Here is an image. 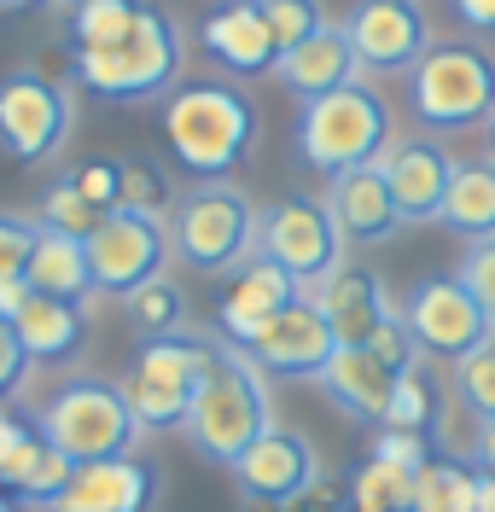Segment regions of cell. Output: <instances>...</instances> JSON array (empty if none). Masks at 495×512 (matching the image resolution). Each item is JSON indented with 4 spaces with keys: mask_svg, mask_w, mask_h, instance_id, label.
<instances>
[{
    "mask_svg": "<svg viewBox=\"0 0 495 512\" xmlns=\"http://www.w3.org/2000/svg\"><path fill=\"white\" fill-rule=\"evenodd\" d=\"M164 140L198 181H228L257 146V105L228 82H181L164 99Z\"/></svg>",
    "mask_w": 495,
    "mask_h": 512,
    "instance_id": "6da1fadb",
    "label": "cell"
},
{
    "mask_svg": "<svg viewBox=\"0 0 495 512\" xmlns=\"http://www.w3.org/2000/svg\"><path fill=\"white\" fill-rule=\"evenodd\" d=\"M181 431L216 466H233L263 431H274L268 384H263V367L251 361V350H239L228 338L216 344V361H210V373L198 384V402H193V414H187Z\"/></svg>",
    "mask_w": 495,
    "mask_h": 512,
    "instance_id": "7a4b0ae2",
    "label": "cell"
},
{
    "mask_svg": "<svg viewBox=\"0 0 495 512\" xmlns=\"http://www.w3.org/2000/svg\"><path fill=\"white\" fill-rule=\"evenodd\" d=\"M391 146V105L350 82L338 94L303 99L297 111V158L321 175H344V169H362V163H379Z\"/></svg>",
    "mask_w": 495,
    "mask_h": 512,
    "instance_id": "3957f363",
    "label": "cell"
},
{
    "mask_svg": "<svg viewBox=\"0 0 495 512\" xmlns=\"http://www.w3.org/2000/svg\"><path fill=\"white\" fill-rule=\"evenodd\" d=\"M257 233H263V216L233 181H198L193 192H181L175 227H169L175 256L193 274H239L257 256Z\"/></svg>",
    "mask_w": 495,
    "mask_h": 512,
    "instance_id": "277c9868",
    "label": "cell"
},
{
    "mask_svg": "<svg viewBox=\"0 0 495 512\" xmlns=\"http://www.w3.org/2000/svg\"><path fill=\"white\" fill-rule=\"evenodd\" d=\"M408 105L437 134L484 128L495 117V59L472 41H431L408 70Z\"/></svg>",
    "mask_w": 495,
    "mask_h": 512,
    "instance_id": "5b68a950",
    "label": "cell"
},
{
    "mask_svg": "<svg viewBox=\"0 0 495 512\" xmlns=\"http://www.w3.org/2000/svg\"><path fill=\"white\" fill-rule=\"evenodd\" d=\"M35 431L59 454H70L76 466L134 454V443H140V419H134L123 384H105V379H76L65 390H53L41 402V414H35Z\"/></svg>",
    "mask_w": 495,
    "mask_h": 512,
    "instance_id": "8992f818",
    "label": "cell"
},
{
    "mask_svg": "<svg viewBox=\"0 0 495 512\" xmlns=\"http://www.w3.org/2000/svg\"><path fill=\"white\" fill-rule=\"evenodd\" d=\"M181 64H187V35L181 24L146 6L140 30L123 47H105V53H76V82L99 99H158L181 82Z\"/></svg>",
    "mask_w": 495,
    "mask_h": 512,
    "instance_id": "52a82bcc",
    "label": "cell"
},
{
    "mask_svg": "<svg viewBox=\"0 0 495 512\" xmlns=\"http://www.w3.org/2000/svg\"><path fill=\"white\" fill-rule=\"evenodd\" d=\"M210 361H216L210 338H187V332L146 338L140 355L129 361V373H123V396H129L140 431H181L198 402V384L210 373Z\"/></svg>",
    "mask_w": 495,
    "mask_h": 512,
    "instance_id": "ba28073f",
    "label": "cell"
},
{
    "mask_svg": "<svg viewBox=\"0 0 495 512\" xmlns=\"http://www.w3.org/2000/svg\"><path fill=\"white\" fill-rule=\"evenodd\" d=\"M344 233L332 222L327 198H280L274 210H263V233L257 251L268 262H280L303 291H315L332 268H344Z\"/></svg>",
    "mask_w": 495,
    "mask_h": 512,
    "instance_id": "9c48e42d",
    "label": "cell"
},
{
    "mask_svg": "<svg viewBox=\"0 0 495 512\" xmlns=\"http://www.w3.org/2000/svg\"><path fill=\"white\" fill-rule=\"evenodd\" d=\"M88 262H94V291H111V297H129V291L164 280V262H169L164 216L111 210L88 239Z\"/></svg>",
    "mask_w": 495,
    "mask_h": 512,
    "instance_id": "30bf717a",
    "label": "cell"
},
{
    "mask_svg": "<svg viewBox=\"0 0 495 512\" xmlns=\"http://www.w3.org/2000/svg\"><path fill=\"white\" fill-rule=\"evenodd\" d=\"M402 320H408L420 355H443V361H466L472 350L495 344L490 315H484V303L466 291L461 274H437V280H426V286H414Z\"/></svg>",
    "mask_w": 495,
    "mask_h": 512,
    "instance_id": "8fae6325",
    "label": "cell"
},
{
    "mask_svg": "<svg viewBox=\"0 0 495 512\" xmlns=\"http://www.w3.org/2000/svg\"><path fill=\"white\" fill-rule=\"evenodd\" d=\"M70 134V94L35 70L0 76V152L18 163H41L65 146Z\"/></svg>",
    "mask_w": 495,
    "mask_h": 512,
    "instance_id": "7c38bea8",
    "label": "cell"
},
{
    "mask_svg": "<svg viewBox=\"0 0 495 512\" xmlns=\"http://www.w3.org/2000/svg\"><path fill=\"white\" fill-rule=\"evenodd\" d=\"M245 350H251V361H257L263 373H274V379H321L344 344H338L332 320L321 315V303H315V297H297L292 309H280Z\"/></svg>",
    "mask_w": 495,
    "mask_h": 512,
    "instance_id": "4fadbf2b",
    "label": "cell"
},
{
    "mask_svg": "<svg viewBox=\"0 0 495 512\" xmlns=\"http://www.w3.org/2000/svg\"><path fill=\"white\" fill-rule=\"evenodd\" d=\"M233 483L245 489V501H263V507H292L297 495H309L315 478H321V460L303 431H263L257 443L245 448L228 466Z\"/></svg>",
    "mask_w": 495,
    "mask_h": 512,
    "instance_id": "5bb4252c",
    "label": "cell"
},
{
    "mask_svg": "<svg viewBox=\"0 0 495 512\" xmlns=\"http://www.w3.org/2000/svg\"><path fill=\"white\" fill-rule=\"evenodd\" d=\"M344 35L362 70H414L431 47V24L414 0H356V12L344 18Z\"/></svg>",
    "mask_w": 495,
    "mask_h": 512,
    "instance_id": "9a60e30c",
    "label": "cell"
},
{
    "mask_svg": "<svg viewBox=\"0 0 495 512\" xmlns=\"http://www.w3.org/2000/svg\"><path fill=\"white\" fill-rule=\"evenodd\" d=\"M158 507V466L140 454H117V460H94L76 466L65 495L47 512H152Z\"/></svg>",
    "mask_w": 495,
    "mask_h": 512,
    "instance_id": "2e32d148",
    "label": "cell"
},
{
    "mask_svg": "<svg viewBox=\"0 0 495 512\" xmlns=\"http://www.w3.org/2000/svg\"><path fill=\"white\" fill-rule=\"evenodd\" d=\"M297 297H303V286H297L280 262H268V256L257 251L245 268H239V274H233V286L222 291V309H216V320H222V338L245 350V344H251L268 320L280 315V309H292Z\"/></svg>",
    "mask_w": 495,
    "mask_h": 512,
    "instance_id": "e0dca14e",
    "label": "cell"
},
{
    "mask_svg": "<svg viewBox=\"0 0 495 512\" xmlns=\"http://www.w3.org/2000/svg\"><path fill=\"white\" fill-rule=\"evenodd\" d=\"M455 163L437 140H402L391 146L379 169L396 192V210H402V227L408 222H437L443 216V198H449V181H455Z\"/></svg>",
    "mask_w": 495,
    "mask_h": 512,
    "instance_id": "ac0fdd59",
    "label": "cell"
},
{
    "mask_svg": "<svg viewBox=\"0 0 495 512\" xmlns=\"http://www.w3.org/2000/svg\"><path fill=\"white\" fill-rule=\"evenodd\" d=\"M327 210H332V222H338V233H344L350 245H379V239H391L396 227H402L396 192H391V181H385L379 163H362V169L332 175Z\"/></svg>",
    "mask_w": 495,
    "mask_h": 512,
    "instance_id": "d6986e66",
    "label": "cell"
},
{
    "mask_svg": "<svg viewBox=\"0 0 495 512\" xmlns=\"http://www.w3.org/2000/svg\"><path fill=\"white\" fill-rule=\"evenodd\" d=\"M204 47L210 59L233 70V76H263L280 64V41L268 30L263 6L257 0H222L210 18H204Z\"/></svg>",
    "mask_w": 495,
    "mask_h": 512,
    "instance_id": "ffe728a7",
    "label": "cell"
},
{
    "mask_svg": "<svg viewBox=\"0 0 495 512\" xmlns=\"http://www.w3.org/2000/svg\"><path fill=\"white\" fill-rule=\"evenodd\" d=\"M303 297H315V303H321V315L332 320L338 344H373V332L396 315L391 303H385L379 274H367V268H356V262L332 268L327 280H321L315 291H303Z\"/></svg>",
    "mask_w": 495,
    "mask_h": 512,
    "instance_id": "44dd1931",
    "label": "cell"
},
{
    "mask_svg": "<svg viewBox=\"0 0 495 512\" xmlns=\"http://www.w3.org/2000/svg\"><path fill=\"white\" fill-rule=\"evenodd\" d=\"M274 76H280L297 99H321V94H338V88L362 82V59H356V47H350L344 24H327L321 35H309L303 47L280 53Z\"/></svg>",
    "mask_w": 495,
    "mask_h": 512,
    "instance_id": "7402d4cb",
    "label": "cell"
},
{
    "mask_svg": "<svg viewBox=\"0 0 495 512\" xmlns=\"http://www.w3.org/2000/svg\"><path fill=\"white\" fill-rule=\"evenodd\" d=\"M396 379H402V373H391V367L367 350V344H344V350L332 355V367L315 384L327 390L344 414L367 419V425H385V408H391Z\"/></svg>",
    "mask_w": 495,
    "mask_h": 512,
    "instance_id": "603a6c76",
    "label": "cell"
},
{
    "mask_svg": "<svg viewBox=\"0 0 495 512\" xmlns=\"http://www.w3.org/2000/svg\"><path fill=\"white\" fill-rule=\"evenodd\" d=\"M12 326H18V338H24L30 361H70V355L82 350V332H88L82 303L41 297V291H30V303L12 315Z\"/></svg>",
    "mask_w": 495,
    "mask_h": 512,
    "instance_id": "cb8c5ba5",
    "label": "cell"
},
{
    "mask_svg": "<svg viewBox=\"0 0 495 512\" xmlns=\"http://www.w3.org/2000/svg\"><path fill=\"white\" fill-rule=\"evenodd\" d=\"M30 291H41V297H65V303H88V291H94L88 239H70V233L41 227L35 256H30Z\"/></svg>",
    "mask_w": 495,
    "mask_h": 512,
    "instance_id": "d4e9b609",
    "label": "cell"
},
{
    "mask_svg": "<svg viewBox=\"0 0 495 512\" xmlns=\"http://www.w3.org/2000/svg\"><path fill=\"white\" fill-rule=\"evenodd\" d=\"M437 222L449 233H461L466 245L478 239H495V163H455V181H449V198H443V216Z\"/></svg>",
    "mask_w": 495,
    "mask_h": 512,
    "instance_id": "484cf974",
    "label": "cell"
},
{
    "mask_svg": "<svg viewBox=\"0 0 495 512\" xmlns=\"http://www.w3.org/2000/svg\"><path fill=\"white\" fill-rule=\"evenodd\" d=\"M484 507V472L461 460H426L414 478V512H478Z\"/></svg>",
    "mask_w": 495,
    "mask_h": 512,
    "instance_id": "4316f807",
    "label": "cell"
},
{
    "mask_svg": "<svg viewBox=\"0 0 495 512\" xmlns=\"http://www.w3.org/2000/svg\"><path fill=\"white\" fill-rule=\"evenodd\" d=\"M146 18V0H76V53H105V47H123Z\"/></svg>",
    "mask_w": 495,
    "mask_h": 512,
    "instance_id": "83f0119b",
    "label": "cell"
},
{
    "mask_svg": "<svg viewBox=\"0 0 495 512\" xmlns=\"http://www.w3.org/2000/svg\"><path fill=\"white\" fill-rule=\"evenodd\" d=\"M414 478H420L414 466L367 454L362 472L350 478V501H356V512H414Z\"/></svg>",
    "mask_w": 495,
    "mask_h": 512,
    "instance_id": "f1b7e54d",
    "label": "cell"
},
{
    "mask_svg": "<svg viewBox=\"0 0 495 512\" xmlns=\"http://www.w3.org/2000/svg\"><path fill=\"white\" fill-rule=\"evenodd\" d=\"M105 216H111V210H99V204L82 198L76 175H59L53 187L41 192V216H35V222L53 227V233H70V239H94V227L105 222Z\"/></svg>",
    "mask_w": 495,
    "mask_h": 512,
    "instance_id": "f546056e",
    "label": "cell"
},
{
    "mask_svg": "<svg viewBox=\"0 0 495 512\" xmlns=\"http://www.w3.org/2000/svg\"><path fill=\"white\" fill-rule=\"evenodd\" d=\"M123 309H129V320H134L140 338H175L181 320H187V303H181V291L169 286V280H152V286L129 291Z\"/></svg>",
    "mask_w": 495,
    "mask_h": 512,
    "instance_id": "4dcf8cb0",
    "label": "cell"
},
{
    "mask_svg": "<svg viewBox=\"0 0 495 512\" xmlns=\"http://www.w3.org/2000/svg\"><path fill=\"white\" fill-rule=\"evenodd\" d=\"M431 419H437V390L420 367H408L391 390V408H385V425L391 431H426Z\"/></svg>",
    "mask_w": 495,
    "mask_h": 512,
    "instance_id": "1f68e13d",
    "label": "cell"
},
{
    "mask_svg": "<svg viewBox=\"0 0 495 512\" xmlns=\"http://www.w3.org/2000/svg\"><path fill=\"white\" fill-rule=\"evenodd\" d=\"M268 18V30H274V41H280V53H292V47H303L309 35L327 30V12H321V0H257Z\"/></svg>",
    "mask_w": 495,
    "mask_h": 512,
    "instance_id": "d6a6232c",
    "label": "cell"
},
{
    "mask_svg": "<svg viewBox=\"0 0 495 512\" xmlns=\"http://www.w3.org/2000/svg\"><path fill=\"white\" fill-rule=\"evenodd\" d=\"M455 396H461L466 414L495 419V344L472 350L466 361H455Z\"/></svg>",
    "mask_w": 495,
    "mask_h": 512,
    "instance_id": "836d02e7",
    "label": "cell"
},
{
    "mask_svg": "<svg viewBox=\"0 0 495 512\" xmlns=\"http://www.w3.org/2000/svg\"><path fill=\"white\" fill-rule=\"evenodd\" d=\"M35 239H41V222H24V216H0V286H6V280H30Z\"/></svg>",
    "mask_w": 495,
    "mask_h": 512,
    "instance_id": "e575fe53",
    "label": "cell"
},
{
    "mask_svg": "<svg viewBox=\"0 0 495 512\" xmlns=\"http://www.w3.org/2000/svg\"><path fill=\"white\" fill-rule=\"evenodd\" d=\"M466 280V291L484 303V315H490V326H495V239H478V245H466V256H461V268H455Z\"/></svg>",
    "mask_w": 495,
    "mask_h": 512,
    "instance_id": "d590c367",
    "label": "cell"
},
{
    "mask_svg": "<svg viewBox=\"0 0 495 512\" xmlns=\"http://www.w3.org/2000/svg\"><path fill=\"white\" fill-rule=\"evenodd\" d=\"M367 350L379 355L391 373H408V367H420V344H414V332H408V320L402 315H391L379 332H373V344Z\"/></svg>",
    "mask_w": 495,
    "mask_h": 512,
    "instance_id": "8d00e7d4",
    "label": "cell"
},
{
    "mask_svg": "<svg viewBox=\"0 0 495 512\" xmlns=\"http://www.w3.org/2000/svg\"><path fill=\"white\" fill-rule=\"evenodd\" d=\"M164 181L146 169V163H123V204L117 210H146V216H158L164 210Z\"/></svg>",
    "mask_w": 495,
    "mask_h": 512,
    "instance_id": "74e56055",
    "label": "cell"
},
{
    "mask_svg": "<svg viewBox=\"0 0 495 512\" xmlns=\"http://www.w3.org/2000/svg\"><path fill=\"white\" fill-rule=\"evenodd\" d=\"M76 187H82L88 204L117 210V204H123V169H117V163H82V169H76Z\"/></svg>",
    "mask_w": 495,
    "mask_h": 512,
    "instance_id": "f35d334b",
    "label": "cell"
},
{
    "mask_svg": "<svg viewBox=\"0 0 495 512\" xmlns=\"http://www.w3.org/2000/svg\"><path fill=\"white\" fill-rule=\"evenodd\" d=\"M30 379V350H24V338H18V326L12 320H0V402L6 396H18V384Z\"/></svg>",
    "mask_w": 495,
    "mask_h": 512,
    "instance_id": "ab89813d",
    "label": "cell"
},
{
    "mask_svg": "<svg viewBox=\"0 0 495 512\" xmlns=\"http://www.w3.org/2000/svg\"><path fill=\"white\" fill-rule=\"evenodd\" d=\"M373 454L379 460H396V466H426V431H391V425H379V437H373Z\"/></svg>",
    "mask_w": 495,
    "mask_h": 512,
    "instance_id": "60d3db41",
    "label": "cell"
},
{
    "mask_svg": "<svg viewBox=\"0 0 495 512\" xmlns=\"http://www.w3.org/2000/svg\"><path fill=\"white\" fill-rule=\"evenodd\" d=\"M472 460H478V472H495V419H478V431H472Z\"/></svg>",
    "mask_w": 495,
    "mask_h": 512,
    "instance_id": "b9f144b4",
    "label": "cell"
},
{
    "mask_svg": "<svg viewBox=\"0 0 495 512\" xmlns=\"http://www.w3.org/2000/svg\"><path fill=\"white\" fill-rule=\"evenodd\" d=\"M466 30H495V0H455Z\"/></svg>",
    "mask_w": 495,
    "mask_h": 512,
    "instance_id": "7bdbcfd3",
    "label": "cell"
},
{
    "mask_svg": "<svg viewBox=\"0 0 495 512\" xmlns=\"http://www.w3.org/2000/svg\"><path fill=\"white\" fill-rule=\"evenodd\" d=\"M24 303H30V280H6L0 286V320H12Z\"/></svg>",
    "mask_w": 495,
    "mask_h": 512,
    "instance_id": "ee69618b",
    "label": "cell"
},
{
    "mask_svg": "<svg viewBox=\"0 0 495 512\" xmlns=\"http://www.w3.org/2000/svg\"><path fill=\"white\" fill-rule=\"evenodd\" d=\"M484 512H495V472H484Z\"/></svg>",
    "mask_w": 495,
    "mask_h": 512,
    "instance_id": "f6af8a7d",
    "label": "cell"
},
{
    "mask_svg": "<svg viewBox=\"0 0 495 512\" xmlns=\"http://www.w3.org/2000/svg\"><path fill=\"white\" fill-rule=\"evenodd\" d=\"M484 158L495 163V117H490V123H484Z\"/></svg>",
    "mask_w": 495,
    "mask_h": 512,
    "instance_id": "bcb514c9",
    "label": "cell"
},
{
    "mask_svg": "<svg viewBox=\"0 0 495 512\" xmlns=\"http://www.w3.org/2000/svg\"><path fill=\"white\" fill-rule=\"evenodd\" d=\"M0 512H18V495L12 489H0Z\"/></svg>",
    "mask_w": 495,
    "mask_h": 512,
    "instance_id": "7dc6e473",
    "label": "cell"
},
{
    "mask_svg": "<svg viewBox=\"0 0 495 512\" xmlns=\"http://www.w3.org/2000/svg\"><path fill=\"white\" fill-rule=\"evenodd\" d=\"M478 512H484V507H478Z\"/></svg>",
    "mask_w": 495,
    "mask_h": 512,
    "instance_id": "c3c4849f",
    "label": "cell"
}]
</instances>
